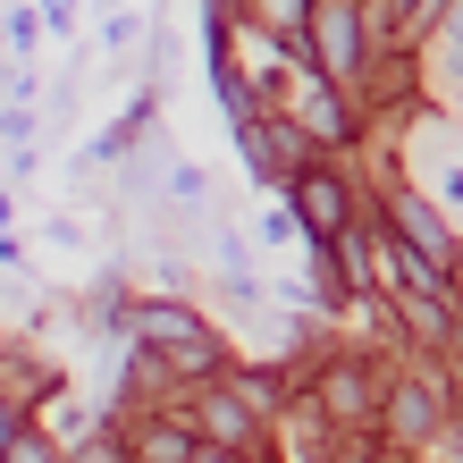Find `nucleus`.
<instances>
[{
    "label": "nucleus",
    "mask_w": 463,
    "mask_h": 463,
    "mask_svg": "<svg viewBox=\"0 0 463 463\" xmlns=\"http://www.w3.org/2000/svg\"><path fill=\"white\" fill-rule=\"evenodd\" d=\"M127 337H135L144 363L177 371V379H220L228 371V345H220V329H211L194 304H135L127 312Z\"/></svg>",
    "instance_id": "nucleus-1"
},
{
    "label": "nucleus",
    "mask_w": 463,
    "mask_h": 463,
    "mask_svg": "<svg viewBox=\"0 0 463 463\" xmlns=\"http://www.w3.org/2000/svg\"><path fill=\"white\" fill-rule=\"evenodd\" d=\"M312 404H320V421H329V430H371V421H379V404H388V379L345 354V363H320Z\"/></svg>",
    "instance_id": "nucleus-2"
},
{
    "label": "nucleus",
    "mask_w": 463,
    "mask_h": 463,
    "mask_svg": "<svg viewBox=\"0 0 463 463\" xmlns=\"http://www.w3.org/2000/svg\"><path fill=\"white\" fill-rule=\"evenodd\" d=\"M295 220H304V236L320 253H337L354 236V185L337 169H295Z\"/></svg>",
    "instance_id": "nucleus-3"
},
{
    "label": "nucleus",
    "mask_w": 463,
    "mask_h": 463,
    "mask_svg": "<svg viewBox=\"0 0 463 463\" xmlns=\"http://www.w3.org/2000/svg\"><path fill=\"white\" fill-rule=\"evenodd\" d=\"M312 76L320 85H354L363 76V17H354V0H312Z\"/></svg>",
    "instance_id": "nucleus-4"
},
{
    "label": "nucleus",
    "mask_w": 463,
    "mask_h": 463,
    "mask_svg": "<svg viewBox=\"0 0 463 463\" xmlns=\"http://www.w3.org/2000/svg\"><path fill=\"white\" fill-rule=\"evenodd\" d=\"M194 439L220 447V455H253L261 421H253V404H244L236 388H203V396H194Z\"/></svg>",
    "instance_id": "nucleus-5"
},
{
    "label": "nucleus",
    "mask_w": 463,
    "mask_h": 463,
    "mask_svg": "<svg viewBox=\"0 0 463 463\" xmlns=\"http://www.w3.org/2000/svg\"><path fill=\"white\" fill-rule=\"evenodd\" d=\"M203 439H194V421H135L127 430V463H194Z\"/></svg>",
    "instance_id": "nucleus-6"
},
{
    "label": "nucleus",
    "mask_w": 463,
    "mask_h": 463,
    "mask_svg": "<svg viewBox=\"0 0 463 463\" xmlns=\"http://www.w3.org/2000/svg\"><path fill=\"white\" fill-rule=\"evenodd\" d=\"M396 320L413 329L421 345H455V295H430V287H396Z\"/></svg>",
    "instance_id": "nucleus-7"
},
{
    "label": "nucleus",
    "mask_w": 463,
    "mask_h": 463,
    "mask_svg": "<svg viewBox=\"0 0 463 463\" xmlns=\"http://www.w3.org/2000/svg\"><path fill=\"white\" fill-rule=\"evenodd\" d=\"M388 430L396 439H430V430H439V388H430V379H396L388 388Z\"/></svg>",
    "instance_id": "nucleus-8"
},
{
    "label": "nucleus",
    "mask_w": 463,
    "mask_h": 463,
    "mask_svg": "<svg viewBox=\"0 0 463 463\" xmlns=\"http://www.w3.org/2000/svg\"><path fill=\"white\" fill-rule=\"evenodd\" d=\"M337 85H320L312 101H304V135H312V144H354V110H345V101H329Z\"/></svg>",
    "instance_id": "nucleus-9"
},
{
    "label": "nucleus",
    "mask_w": 463,
    "mask_h": 463,
    "mask_svg": "<svg viewBox=\"0 0 463 463\" xmlns=\"http://www.w3.org/2000/svg\"><path fill=\"white\" fill-rule=\"evenodd\" d=\"M0 463H60V447H51L34 421H17L9 439H0Z\"/></svg>",
    "instance_id": "nucleus-10"
},
{
    "label": "nucleus",
    "mask_w": 463,
    "mask_h": 463,
    "mask_svg": "<svg viewBox=\"0 0 463 463\" xmlns=\"http://www.w3.org/2000/svg\"><path fill=\"white\" fill-rule=\"evenodd\" d=\"M455 60H463V25H455Z\"/></svg>",
    "instance_id": "nucleus-11"
}]
</instances>
